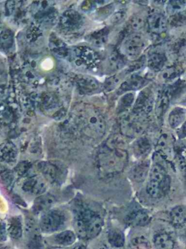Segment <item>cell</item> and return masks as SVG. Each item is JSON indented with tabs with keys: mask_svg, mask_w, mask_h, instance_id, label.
I'll list each match as a JSON object with an SVG mask.
<instances>
[{
	"mask_svg": "<svg viewBox=\"0 0 186 249\" xmlns=\"http://www.w3.org/2000/svg\"><path fill=\"white\" fill-rule=\"evenodd\" d=\"M17 2H16V1L7 2V5H6V9L9 14H11L14 10H16V7H17Z\"/></svg>",
	"mask_w": 186,
	"mask_h": 249,
	"instance_id": "46",
	"label": "cell"
},
{
	"mask_svg": "<svg viewBox=\"0 0 186 249\" xmlns=\"http://www.w3.org/2000/svg\"><path fill=\"white\" fill-rule=\"evenodd\" d=\"M44 178L53 184L60 185L63 183L66 177L67 171L61 164L49 161H42L37 166Z\"/></svg>",
	"mask_w": 186,
	"mask_h": 249,
	"instance_id": "7",
	"label": "cell"
},
{
	"mask_svg": "<svg viewBox=\"0 0 186 249\" xmlns=\"http://www.w3.org/2000/svg\"><path fill=\"white\" fill-rule=\"evenodd\" d=\"M0 249H10L8 248L4 247V246H0Z\"/></svg>",
	"mask_w": 186,
	"mask_h": 249,
	"instance_id": "50",
	"label": "cell"
},
{
	"mask_svg": "<svg viewBox=\"0 0 186 249\" xmlns=\"http://www.w3.org/2000/svg\"><path fill=\"white\" fill-rule=\"evenodd\" d=\"M168 24L172 27H181L186 25V11H181L170 17Z\"/></svg>",
	"mask_w": 186,
	"mask_h": 249,
	"instance_id": "35",
	"label": "cell"
},
{
	"mask_svg": "<svg viewBox=\"0 0 186 249\" xmlns=\"http://www.w3.org/2000/svg\"><path fill=\"white\" fill-rule=\"evenodd\" d=\"M186 120V108L175 107L169 114L168 122L172 129H179Z\"/></svg>",
	"mask_w": 186,
	"mask_h": 249,
	"instance_id": "19",
	"label": "cell"
},
{
	"mask_svg": "<svg viewBox=\"0 0 186 249\" xmlns=\"http://www.w3.org/2000/svg\"><path fill=\"white\" fill-rule=\"evenodd\" d=\"M133 105L134 114L145 116L151 113L155 106V97L154 93L149 88L144 89Z\"/></svg>",
	"mask_w": 186,
	"mask_h": 249,
	"instance_id": "8",
	"label": "cell"
},
{
	"mask_svg": "<svg viewBox=\"0 0 186 249\" xmlns=\"http://www.w3.org/2000/svg\"><path fill=\"white\" fill-rule=\"evenodd\" d=\"M123 78L124 73L116 74V75L108 78L104 84L105 89L108 91L114 89L120 84L121 81L123 80Z\"/></svg>",
	"mask_w": 186,
	"mask_h": 249,
	"instance_id": "38",
	"label": "cell"
},
{
	"mask_svg": "<svg viewBox=\"0 0 186 249\" xmlns=\"http://www.w3.org/2000/svg\"><path fill=\"white\" fill-rule=\"evenodd\" d=\"M17 156V148L13 142L7 141L0 145V157L6 162H14Z\"/></svg>",
	"mask_w": 186,
	"mask_h": 249,
	"instance_id": "22",
	"label": "cell"
},
{
	"mask_svg": "<svg viewBox=\"0 0 186 249\" xmlns=\"http://www.w3.org/2000/svg\"><path fill=\"white\" fill-rule=\"evenodd\" d=\"M149 81L141 75L132 74L127 79L124 81L118 89V94H124L130 91H139L148 85Z\"/></svg>",
	"mask_w": 186,
	"mask_h": 249,
	"instance_id": "10",
	"label": "cell"
},
{
	"mask_svg": "<svg viewBox=\"0 0 186 249\" xmlns=\"http://www.w3.org/2000/svg\"><path fill=\"white\" fill-rule=\"evenodd\" d=\"M0 181L7 189H11L15 183V175L10 170H4L0 173Z\"/></svg>",
	"mask_w": 186,
	"mask_h": 249,
	"instance_id": "39",
	"label": "cell"
},
{
	"mask_svg": "<svg viewBox=\"0 0 186 249\" xmlns=\"http://www.w3.org/2000/svg\"><path fill=\"white\" fill-rule=\"evenodd\" d=\"M167 60V56L164 52L153 51L148 54L147 65L153 72H158L163 71Z\"/></svg>",
	"mask_w": 186,
	"mask_h": 249,
	"instance_id": "14",
	"label": "cell"
},
{
	"mask_svg": "<svg viewBox=\"0 0 186 249\" xmlns=\"http://www.w3.org/2000/svg\"><path fill=\"white\" fill-rule=\"evenodd\" d=\"M69 58L77 67H83L84 69H92L98 64V56L95 52L87 47L74 48L70 50Z\"/></svg>",
	"mask_w": 186,
	"mask_h": 249,
	"instance_id": "5",
	"label": "cell"
},
{
	"mask_svg": "<svg viewBox=\"0 0 186 249\" xmlns=\"http://www.w3.org/2000/svg\"><path fill=\"white\" fill-rule=\"evenodd\" d=\"M146 24L148 30L155 35L164 33L169 25L165 16L160 12H154L149 14L146 18Z\"/></svg>",
	"mask_w": 186,
	"mask_h": 249,
	"instance_id": "11",
	"label": "cell"
},
{
	"mask_svg": "<svg viewBox=\"0 0 186 249\" xmlns=\"http://www.w3.org/2000/svg\"><path fill=\"white\" fill-rule=\"evenodd\" d=\"M146 192L153 198H159L164 195L161 187V183L154 180H148Z\"/></svg>",
	"mask_w": 186,
	"mask_h": 249,
	"instance_id": "33",
	"label": "cell"
},
{
	"mask_svg": "<svg viewBox=\"0 0 186 249\" xmlns=\"http://www.w3.org/2000/svg\"><path fill=\"white\" fill-rule=\"evenodd\" d=\"M75 81L79 89L84 94H92L100 89V84L93 77L78 75L76 76Z\"/></svg>",
	"mask_w": 186,
	"mask_h": 249,
	"instance_id": "13",
	"label": "cell"
},
{
	"mask_svg": "<svg viewBox=\"0 0 186 249\" xmlns=\"http://www.w3.org/2000/svg\"><path fill=\"white\" fill-rule=\"evenodd\" d=\"M13 119V114L10 109L5 106H1L0 109V122L1 123H9Z\"/></svg>",
	"mask_w": 186,
	"mask_h": 249,
	"instance_id": "42",
	"label": "cell"
},
{
	"mask_svg": "<svg viewBox=\"0 0 186 249\" xmlns=\"http://www.w3.org/2000/svg\"><path fill=\"white\" fill-rule=\"evenodd\" d=\"M9 235L15 240L20 238L23 234V224L20 216L11 217L8 220L7 225Z\"/></svg>",
	"mask_w": 186,
	"mask_h": 249,
	"instance_id": "23",
	"label": "cell"
},
{
	"mask_svg": "<svg viewBox=\"0 0 186 249\" xmlns=\"http://www.w3.org/2000/svg\"><path fill=\"white\" fill-rule=\"evenodd\" d=\"M82 24V17L75 10H68L60 18V26L65 32L74 33L79 30Z\"/></svg>",
	"mask_w": 186,
	"mask_h": 249,
	"instance_id": "9",
	"label": "cell"
},
{
	"mask_svg": "<svg viewBox=\"0 0 186 249\" xmlns=\"http://www.w3.org/2000/svg\"><path fill=\"white\" fill-rule=\"evenodd\" d=\"M75 233L71 230L61 231L55 237V242L60 246H68L74 244L76 241Z\"/></svg>",
	"mask_w": 186,
	"mask_h": 249,
	"instance_id": "29",
	"label": "cell"
},
{
	"mask_svg": "<svg viewBox=\"0 0 186 249\" xmlns=\"http://www.w3.org/2000/svg\"><path fill=\"white\" fill-rule=\"evenodd\" d=\"M124 65V57L117 52H112L107 56L105 62V67L109 73H113L120 71Z\"/></svg>",
	"mask_w": 186,
	"mask_h": 249,
	"instance_id": "16",
	"label": "cell"
},
{
	"mask_svg": "<svg viewBox=\"0 0 186 249\" xmlns=\"http://www.w3.org/2000/svg\"><path fill=\"white\" fill-rule=\"evenodd\" d=\"M145 25H146V20L144 19L141 16H134L129 20V27L132 30V33H139Z\"/></svg>",
	"mask_w": 186,
	"mask_h": 249,
	"instance_id": "36",
	"label": "cell"
},
{
	"mask_svg": "<svg viewBox=\"0 0 186 249\" xmlns=\"http://www.w3.org/2000/svg\"><path fill=\"white\" fill-rule=\"evenodd\" d=\"M147 46V40L145 36L140 33H130L121 43L119 53L129 60L139 59Z\"/></svg>",
	"mask_w": 186,
	"mask_h": 249,
	"instance_id": "4",
	"label": "cell"
},
{
	"mask_svg": "<svg viewBox=\"0 0 186 249\" xmlns=\"http://www.w3.org/2000/svg\"><path fill=\"white\" fill-rule=\"evenodd\" d=\"M31 167V164L29 161H21V162L19 163V164L16 166V168H15V173H16L17 176H24V175H26V173L29 172Z\"/></svg>",
	"mask_w": 186,
	"mask_h": 249,
	"instance_id": "41",
	"label": "cell"
},
{
	"mask_svg": "<svg viewBox=\"0 0 186 249\" xmlns=\"http://www.w3.org/2000/svg\"><path fill=\"white\" fill-rule=\"evenodd\" d=\"M134 101H135V94L132 92L126 93L119 100L118 109L119 111H125L132 107Z\"/></svg>",
	"mask_w": 186,
	"mask_h": 249,
	"instance_id": "34",
	"label": "cell"
},
{
	"mask_svg": "<svg viewBox=\"0 0 186 249\" xmlns=\"http://www.w3.org/2000/svg\"><path fill=\"white\" fill-rule=\"evenodd\" d=\"M55 201L54 196L49 194L39 195L33 202L32 211L36 214L45 213L50 210Z\"/></svg>",
	"mask_w": 186,
	"mask_h": 249,
	"instance_id": "15",
	"label": "cell"
},
{
	"mask_svg": "<svg viewBox=\"0 0 186 249\" xmlns=\"http://www.w3.org/2000/svg\"><path fill=\"white\" fill-rule=\"evenodd\" d=\"M169 102H170V99H169L168 94L166 92L163 93L162 95L160 96L156 103V113L159 117L164 116V113L167 111Z\"/></svg>",
	"mask_w": 186,
	"mask_h": 249,
	"instance_id": "37",
	"label": "cell"
},
{
	"mask_svg": "<svg viewBox=\"0 0 186 249\" xmlns=\"http://www.w3.org/2000/svg\"><path fill=\"white\" fill-rule=\"evenodd\" d=\"M45 179L40 176H32L23 182L22 189L31 195H42L46 189Z\"/></svg>",
	"mask_w": 186,
	"mask_h": 249,
	"instance_id": "12",
	"label": "cell"
},
{
	"mask_svg": "<svg viewBox=\"0 0 186 249\" xmlns=\"http://www.w3.org/2000/svg\"><path fill=\"white\" fill-rule=\"evenodd\" d=\"M14 45V35L10 30H4L0 33V49L8 52Z\"/></svg>",
	"mask_w": 186,
	"mask_h": 249,
	"instance_id": "28",
	"label": "cell"
},
{
	"mask_svg": "<svg viewBox=\"0 0 186 249\" xmlns=\"http://www.w3.org/2000/svg\"><path fill=\"white\" fill-rule=\"evenodd\" d=\"M109 243L116 248H120L124 245L125 238L124 233L118 229H113L108 233Z\"/></svg>",
	"mask_w": 186,
	"mask_h": 249,
	"instance_id": "31",
	"label": "cell"
},
{
	"mask_svg": "<svg viewBox=\"0 0 186 249\" xmlns=\"http://www.w3.org/2000/svg\"><path fill=\"white\" fill-rule=\"evenodd\" d=\"M150 169H151V166H150L149 161L143 160L140 161L131 169V178L138 183L144 181L147 176L149 174Z\"/></svg>",
	"mask_w": 186,
	"mask_h": 249,
	"instance_id": "18",
	"label": "cell"
},
{
	"mask_svg": "<svg viewBox=\"0 0 186 249\" xmlns=\"http://www.w3.org/2000/svg\"><path fill=\"white\" fill-rule=\"evenodd\" d=\"M134 154L138 159L146 157L151 150V143L145 137L138 138L132 145Z\"/></svg>",
	"mask_w": 186,
	"mask_h": 249,
	"instance_id": "20",
	"label": "cell"
},
{
	"mask_svg": "<svg viewBox=\"0 0 186 249\" xmlns=\"http://www.w3.org/2000/svg\"><path fill=\"white\" fill-rule=\"evenodd\" d=\"M103 227V220L93 210L83 204L77 205L74 211V228L77 235L81 239L94 238Z\"/></svg>",
	"mask_w": 186,
	"mask_h": 249,
	"instance_id": "2",
	"label": "cell"
},
{
	"mask_svg": "<svg viewBox=\"0 0 186 249\" xmlns=\"http://www.w3.org/2000/svg\"><path fill=\"white\" fill-rule=\"evenodd\" d=\"M7 226L0 221V242L4 241L7 239Z\"/></svg>",
	"mask_w": 186,
	"mask_h": 249,
	"instance_id": "45",
	"label": "cell"
},
{
	"mask_svg": "<svg viewBox=\"0 0 186 249\" xmlns=\"http://www.w3.org/2000/svg\"><path fill=\"white\" fill-rule=\"evenodd\" d=\"M186 6V1H170L166 5V12L170 17H171L184 11Z\"/></svg>",
	"mask_w": 186,
	"mask_h": 249,
	"instance_id": "32",
	"label": "cell"
},
{
	"mask_svg": "<svg viewBox=\"0 0 186 249\" xmlns=\"http://www.w3.org/2000/svg\"><path fill=\"white\" fill-rule=\"evenodd\" d=\"M178 74L177 70L174 68H170L164 71L163 72V78L167 80H171Z\"/></svg>",
	"mask_w": 186,
	"mask_h": 249,
	"instance_id": "44",
	"label": "cell"
},
{
	"mask_svg": "<svg viewBox=\"0 0 186 249\" xmlns=\"http://www.w3.org/2000/svg\"><path fill=\"white\" fill-rule=\"evenodd\" d=\"M148 176H149V180L161 183L164 179L168 177L169 175L167 174L165 168L162 165L155 163L151 166Z\"/></svg>",
	"mask_w": 186,
	"mask_h": 249,
	"instance_id": "27",
	"label": "cell"
},
{
	"mask_svg": "<svg viewBox=\"0 0 186 249\" xmlns=\"http://www.w3.org/2000/svg\"><path fill=\"white\" fill-rule=\"evenodd\" d=\"M74 249H86L85 246H82V245H79V246H76Z\"/></svg>",
	"mask_w": 186,
	"mask_h": 249,
	"instance_id": "49",
	"label": "cell"
},
{
	"mask_svg": "<svg viewBox=\"0 0 186 249\" xmlns=\"http://www.w3.org/2000/svg\"><path fill=\"white\" fill-rule=\"evenodd\" d=\"M108 29H103L100 31L96 32L93 34L89 36L88 40L90 43H93L94 46L97 47H101L108 40Z\"/></svg>",
	"mask_w": 186,
	"mask_h": 249,
	"instance_id": "30",
	"label": "cell"
},
{
	"mask_svg": "<svg viewBox=\"0 0 186 249\" xmlns=\"http://www.w3.org/2000/svg\"><path fill=\"white\" fill-rule=\"evenodd\" d=\"M127 153L119 148L106 147L97 155V162L100 173L112 176L121 173L126 167Z\"/></svg>",
	"mask_w": 186,
	"mask_h": 249,
	"instance_id": "3",
	"label": "cell"
},
{
	"mask_svg": "<svg viewBox=\"0 0 186 249\" xmlns=\"http://www.w3.org/2000/svg\"><path fill=\"white\" fill-rule=\"evenodd\" d=\"M177 134H178V136L180 138H186V120L183 123V124L179 128Z\"/></svg>",
	"mask_w": 186,
	"mask_h": 249,
	"instance_id": "47",
	"label": "cell"
},
{
	"mask_svg": "<svg viewBox=\"0 0 186 249\" xmlns=\"http://www.w3.org/2000/svg\"><path fill=\"white\" fill-rule=\"evenodd\" d=\"M76 124L89 138L98 139L106 132V124L100 112L90 104L79 105L74 110Z\"/></svg>",
	"mask_w": 186,
	"mask_h": 249,
	"instance_id": "1",
	"label": "cell"
},
{
	"mask_svg": "<svg viewBox=\"0 0 186 249\" xmlns=\"http://www.w3.org/2000/svg\"><path fill=\"white\" fill-rule=\"evenodd\" d=\"M149 213L145 211H134L126 218V222L133 227H142L147 225L151 221Z\"/></svg>",
	"mask_w": 186,
	"mask_h": 249,
	"instance_id": "21",
	"label": "cell"
},
{
	"mask_svg": "<svg viewBox=\"0 0 186 249\" xmlns=\"http://www.w3.org/2000/svg\"><path fill=\"white\" fill-rule=\"evenodd\" d=\"M170 218L173 225L181 227L186 222V205H177L170 211Z\"/></svg>",
	"mask_w": 186,
	"mask_h": 249,
	"instance_id": "25",
	"label": "cell"
},
{
	"mask_svg": "<svg viewBox=\"0 0 186 249\" xmlns=\"http://www.w3.org/2000/svg\"><path fill=\"white\" fill-rule=\"evenodd\" d=\"M154 245L156 249H173L174 240L167 233H160L154 237Z\"/></svg>",
	"mask_w": 186,
	"mask_h": 249,
	"instance_id": "26",
	"label": "cell"
},
{
	"mask_svg": "<svg viewBox=\"0 0 186 249\" xmlns=\"http://www.w3.org/2000/svg\"><path fill=\"white\" fill-rule=\"evenodd\" d=\"M66 222V217L60 210H49L42 215L40 228L45 233H52L62 229Z\"/></svg>",
	"mask_w": 186,
	"mask_h": 249,
	"instance_id": "6",
	"label": "cell"
},
{
	"mask_svg": "<svg viewBox=\"0 0 186 249\" xmlns=\"http://www.w3.org/2000/svg\"><path fill=\"white\" fill-rule=\"evenodd\" d=\"M4 91L1 87H0V104L2 103L3 100H4Z\"/></svg>",
	"mask_w": 186,
	"mask_h": 249,
	"instance_id": "48",
	"label": "cell"
},
{
	"mask_svg": "<svg viewBox=\"0 0 186 249\" xmlns=\"http://www.w3.org/2000/svg\"><path fill=\"white\" fill-rule=\"evenodd\" d=\"M126 17V11H124V10H121V11L114 13V14L110 17L109 23H110L111 25H116V24L122 23V21L125 19Z\"/></svg>",
	"mask_w": 186,
	"mask_h": 249,
	"instance_id": "40",
	"label": "cell"
},
{
	"mask_svg": "<svg viewBox=\"0 0 186 249\" xmlns=\"http://www.w3.org/2000/svg\"><path fill=\"white\" fill-rule=\"evenodd\" d=\"M41 36H42V32L39 30V29L33 27L28 30L27 33H26V37L28 41L30 42V43H33L38 37H40Z\"/></svg>",
	"mask_w": 186,
	"mask_h": 249,
	"instance_id": "43",
	"label": "cell"
},
{
	"mask_svg": "<svg viewBox=\"0 0 186 249\" xmlns=\"http://www.w3.org/2000/svg\"><path fill=\"white\" fill-rule=\"evenodd\" d=\"M42 105L44 110L46 112L52 113L53 112L54 118L59 116V113H62V110L61 108V102L58 97L53 94H47L44 95L42 98Z\"/></svg>",
	"mask_w": 186,
	"mask_h": 249,
	"instance_id": "17",
	"label": "cell"
},
{
	"mask_svg": "<svg viewBox=\"0 0 186 249\" xmlns=\"http://www.w3.org/2000/svg\"><path fill=\"white\" fill-rule=\"evenodd\" d=\"M173 142L169 134L164 133L158 138L156 145V151L164 157H168L172 150Z\"/></svg>",
	"mask_w": 186,
	"mask_h": 249,
	"instance_id": "24",
	"label": "cell"
}]
</instances>
